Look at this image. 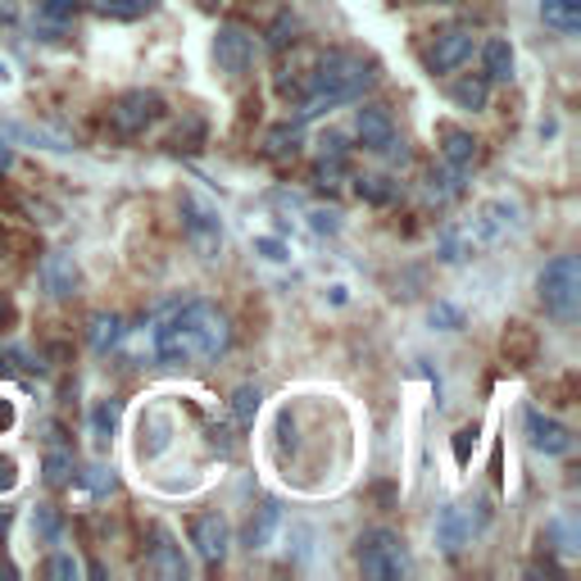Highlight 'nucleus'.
<instances>
[{
  "mask_svg": "<svg viewBox=\"0 0 581 581\" xmlns=\"http://www.w3.org/2000/svg\"><path fill=\"white\" fill-rule=\"evenodd\" d=\"M355 564L372 581H400L409 572V550H404V536L391 532V527H368L355 541Z\"/></svg>",
  "mask_w": 581,
  "mask_h": 581,
  "instance_id": "obj_4",
  "label": "nucleus"
},
{
  "mask_svg": "<svg viewBox=\"0 0 581 581\" xmlns=\"http://www.w3.org/2000/svg\"><path fill=\"white\" fill-rule=\"evenodd\" d=\"M0 260H5V245H0Z\"/></svg>",
  "mask_w": 581,
  "mask_h": 581,
  "instance_id": "obj_47",
  "label": "nucleus"
},
{
  "mask_svg": "<svg viewBox=\"0 0 581 581\" xmlns=\"http://www.w3.org/2000/svg\"><path fill=\"white\" fill-rule=\"evenodd\" d=\"M87 341H91L96 355H110V350L123 341V318H118V314H91Z\"/></svg>",
  "mask_w": 581,
  "mask_h": 581,
  "instance_id": "obj_22",
  "label": "nucleus"
},
{
  "mask_svg": "<svg viewBox=\"0 0 581 581\" xmlns=\"http://www.w3.org/2000/svg\"><path fill=\"white\" fill-rule=\"evenodd\" d=\"M18 18V5L14 0H0V23H14Z\"/></svg>",
  "mask_w": 581,
  "mask_h": 581,
  "instance_id": "obj_41",
  "label": "nucleus"
},
{
  "mask_svg": "<svg viewBox=\"0 0 581 581\" xmlns=\"http://www.w3.org/2000/svg\"><path fill=\"white\" fill-rule=\"evenodd\" d=\"M541 18H545V28L554 33H581V0H541Z\"/></svg>",
  "mask_w": 581,
  "mask_h": 581,
  "instance_id": "obj_18",
  "label": "nucleus"
},
{
  "mask_svg": "<svg viewBox=\"0 0 581 581\" xmlns=\"http://www.w3.org/2000/svg\"><path fill=\"white\" fill-rule=\"evenodd\" d=\"M450 100H454L459 110L482 114V110L491 105V83L482 78V73H477V78H464V83H454V87H450Z\"/></svg>",
  "mask_w": 581,
  "mask_h": 581,
  "instance_id": "obj_23",
  "label": "nucleus"
},
{
  "mask_svg": "<svg viewBox=\"0 0 581 581\" xmlns=\"http://www.w3.org/2000/svg\"><path fill=\"white\" fill-rule=\"evenodd\" d=\"M83 0H37V18L46 23H68L73 14H78Z\"/></svg>",
  "mask_w": 581,
  "mask_h": 581,
  "instance_id": "obj_31",
  "label": "nucleus"
},
{
  "mask_svg": "<svg viewBox=\"0 0 581 581\" xmlns=\"http://www.w3.org/2000/svg\"><path fill=\"white\" fill-rule=\"evenodd\" d=\"M464 178L468 173H459V168H432L427 173V200L432 205H445V200H454V195H464Z\"/></svg>",
  "mask_w": 581,
  "mask_h": 581,
  "instance_id": "obj_21",
  "label": "nucleus"
},
{
  "mask_svg": "<svg viewBox=\"0 0 581 581\" xmlns=\"http://www.w3.org/2000/svg\"><path fill=\"white\" fill-rule=\"evenodd\" d=\"M355 132L364 141V150H372V155H387V160H409V150H404L400 132H395V118L387 105H377V100H364V105L355 110Z\"/></svg>",
  "mask_w": 581,
  "mask_h": 581,
  "instance_id": "obj_5",
  "label": "nucleus"
},
{
  "mask_svg": "<svg viewBox=\"0 0 581 581\" xmlns=\"http://www.w3.org/2000/svg\"><path fill=\"white\" fill-rule=\"evenodd\" d=\"M372 87H377V64L364 60L359 50H323L318 64L305 73V87H300L295 123H310L337 105L364 100V91Z\"/></svg>",
  "mask_w": 581,
  "mask_h": 581,
  "instance_id": "obj_2",
  "label": "nucleus"
},
{
  "mask_svg": "<svg viewBox=\"0 0 581 581\" xmlns=\"http://www.w3.org/2000/svg\"><path fill=\"white\" fill-rule=\"evenodd\" d=\"M200 5H205V10H218V5H223V0H200Z\"/></svg>",
  "mask_w": 581,
  "mask_h": 581,
  "instance_id": "obj_45",
  "label": "nucleus"
},
{
  "mask_svg": "<svg viewBox=\"0 0 581 581\" xmlns=\"http://www.w3.org/2000/svg\"><path fill=\"white\" fill-rule=\"evenodd\" d=\"M468 55H472V28L468 23H445V28H437L432 41H427L422 64H427V73H454Z\"/></svg>",
  "mask_w": 581,
  "mask_h": 581,
  "instance_id": "obj_9",
  "label": "nucleus"
},
{
  "mask_svg": "<svg viewBox=\"0 0 581 581\" xmlns=\"http://www.w3.org/2000/svg\"><path fill=\"white\" fill-rule=\"evenodd\" d=\"M514 68H518V55H514V46L509 37H491L482 46V78L495 87V83H514Z\"/></svg>",
  "mask_w": 581,
  "mask_h": 581,
  "instance_id": "obj_16",
  "label": "nucleus"
},
{
  "mask_svg": "<svg viewBox=\"0 0 581 581\" xmlns=\"http://www.w3.org/2000/svg\"><path fill=\"white\" fill-rule=\"evenodd\" d=\"M300 128H305V123H277V128L264 137V155L268 160H277V164H282V160H295V150H300Z\"/></svg>",
  "mask_w": 581,
  "mask_h": 581,
  "instance_id": "obj_19",
  "label": "nucleus"
},
{
  "mask_svg": "<svg viewBox=\"0 0 581 581\" xmlns=\"http://www.w3.org/2000/svg\"><path fill=\"white\" fill-rule=\"evenodd\" d=\"M255 55H260V41L245 23H223L214 33V60L227 78H245V73L255 68Z\"/></svg>",
  "mask_w": 581,
  "mask_h": 581,
  "instance_id": "obj_8",
  "label": "nucleus"
},
{
  "mask_svg": "<svg viewBox=\"0 0 581 581\" xmlns=\"http://www.w3.org/2000/svg\"><path fill=\"white\" fill-rule=\"evenodd\" d=\"M178 210H182V227H187L191 245H195L205 260H214L218 245H223V218H218V210L210 205V200H200L195 191H182V195H178Z\"/></svg>",
  "mask_w": 581,
  "mask_h": 581,
  "instance_id": "obj_7",
  "label": "nucleus"
},
{
  "mask_svg": "<svg viewBox=\"0 0 581 581\" xmlns=\"http://www.w3.org/2000/svg\"><path fill=\"white\" fill-rule=\"evenodd\" d=\"M232 345V323L210 300H191L178 305L155 327V359L164 368H191V364H214Z\"/></svg>",
  "mask_w": 581,
  "mask_h": 581,
  "instance_id": "obj_1",
  "label": "nucleus"
},
{
  "mask_svg": "<svg viewBox=\"0 0 581 581\" xmlns=\"http://www.w3.org/2000/svg\"><path fill=\"white\" fill-rule=\"evenodd\" d=\"M295 33H300V23H295L291 14H282V18H277L273 28H268V46H273V50H282L287 41H295Z\"/></svg>",
  "mask_w": 581,
  "mask_h": 581,
  "instance_id": "obj_34",
  "label": "nucleus"
},
{
  "mask_svg": "<svg viewBox=\"0 0 581 581\" xmlns=\"http://www.w3.org/2000/svg\"><path fill=\"white\" fill-rule=\"evenodd\" d=\"M114 422H118V400H100L91 409V437H96V450H110L114 441Z\"/></svg>",
  "mask_w": 581,
  "mask_h": 581,
  "instance_id": "obj_25",
  "label": "nucleus"
},
{
  "mask_svg": "<svg viewBox=\"0 0 581 581\" xmlns=\"http://www.w3.org/2000/svg\"><path fill=\"white\" fill-rule=\"evenodd\" d=\"M437 146H441V160L450 168L468 173L477 164V137L468 128H459V123H437Z\"/></svg>",
  "mask_w": 581,
  "mask_h": 581,
  "instance_id": "obj_14",
  "label": "nucleus"
},
{
  "mask_svg": "<svg viewBox=\"0 0 581 581\" xmlns=\"http://www.w3.org/2000/svg\"><path fill=\"white\" fill-rule=\"evenodd\" d=\"M10 522H14V514L0 509V545H5V536H10Z\"/></svg>",
  "mask_w": 581,
  "mask_h": 581,
  "instance_id": "obj_42",
  "label": "nucleus"
},
{
  "mask_svg": "<svg viewBox=\"0 0 581 581\" xmlns=\"http://www.w3.org/2000/svg\"><path fill=\"white\" fill-rule=\"evenodd\" d=\"M164 118V96L160 91H123L114 105H110V128L118 137H141L146 128H155V123Z\"/></svg>",
  "mask_w": 581,
  "mask_h": 581,
  "instance_id": "obj_6",
  "label": "nucleus"
},
{
  "mask_svg": "<svg viewBox=\"0 0 581 581\" xmlns=\"http://www.w3.org/2000/svg\"><path fill=\"white\" fill-rule=\"evenodd\" d=\"M33 532H37L41 541H50V545L60 541L64 522H60V509H55V504H37V514H33Z\"/></svg>",
  "mask_w": 581,
  "mask_h": 581,
  "instance_id": "obj_29",
  "label": "nucleus"
},
{
  "mask_svg": "<svg viewBox=\"0 0 581 581\" xmlns=\"http://www.w3.org/2000/svg\"><path fill=\"white\" fill-rule=\"evenodd\" d=\"M277 522H282V504L264 500L260 509H255V518L245 522V550H268L273 536H277Z\"/></svg>",
  "mask_w": 581,
  "mask_h": 581,
  "instance_id": "obj_17",
  "label": "nucleus"
},
{
  "mask_svg": "<svg viewBox=\"0 0 581 581\" xmlns=\"http://www.w3.org/2000/svg\"><path fill=\"white\" fill-rule=\"evenodd\" d=\"M5 132H10V137H18V141H37V146H46V150H73L68 141L50 137V132H37V128H23V123H5Z\"/></svg>",
  "mask_w": 581,
  "mask_h": 581,
  "instance_id": "obj_33",
  "label": "nucleus"
},
{
  "mask_svg": "<svg viewBox=\"0 0 581 581\" xmlns=\"http://www.w3.org/2000/svg\"><path fill=\"white\" fill-rule=\"evenodd\" d=\"M472 441H477V432H472V427H464V432H454V459H459V464H468Z\"/></svg>",
  "mask_w": 581,
  "mask_h": 581,
  "instance_id": "obj_38",
  "label": "nucleus"
},
{
  "mask_svg": "<svg viewBox=\"0 0 581 581\" xmlns=\"http://www.w3.org/2000/svg\"><path fill=\"white\" fill-rule=\"evenodd\" d=\"M427 318H432V327H441V332H459V327H464V310L450 305V300H437Z\"/></svg>",
  "mask_w": 581,
  "mask_h": 581,
  "instance_id": "obj_32",
  "label": "nucleus"
},
{
  "mask_svg": "<svg viewBox=\"0 0 581 581\" xmlns=\"http://www.w3.org/2000/svg\"><path fill=\"white\" fill-rule=\"evenodd\" d=\"M5 78H10V68H5V64H0V83H5Z\"/></svg>",
  "mask_w": 581,
  "mask_h": 581,
  "instance_id": "obj_46",
  "label": "nucleus"
},
{
  "mask_svg": "<svg viewBox=\"0 0 581 581\" xmlns=\"http://www.w3.org/2000/svg\"><path fill=\"white\" fill-rule=\"evenodd\" d=\"M359 187V200H368V205H391L395 200V182L391 178H382V173H368V178H355Z\"/></svg>",
  "mask_w": 581,
  "mask_h": 581,
  "instance_id": "obj_28",
  "label": "nucleus"
},
{
  "mask_svg": "<svg viewBox=\"0 0 581 581\" xmlns=\"http://www.w3.org/2000/svg\"><path fill=\"white\" fill-rule=\"evenodd\" d=\"M318 155H323V160H345V155H350L345 132H323V137H318Z\"/></svg>",
  "mask_w": 581,
  "mask_h": 581,
  "instance_id": "obj_35",
  "label": "nucleus"
},
{
  "mask_svg": "<svg viewBox=\"0 0 581 581\" xmlns=\"http://www.w3.org/2000/svg\"><path fill=\"white\" fill-rule=\"evenodd\" d=\"M87 5L105 18H141V14L155 10L160 0H87Z\"/></svg>",
  "mask_w": 581,
  "mask_h": 581,
  "instance_id": "obj_26",
  "label": "nucleus"
},
{
  "mask_svg": "<svg viewBox=\"0 0 581 581\" xmlns=\"http://www.w3.org/2000/svg\"><path fill=\"white\" fill-rule=\"evenodd\" d=\"M0 427H14V409H10V404H0Z\"/></svg>",
  "mask_w": 581,
  "mask_h": 581,
  "instance_id": "obj_43",
  "label": "nucleus"
},
{
  "mask_svg": "<svg viewBox=\"0 0 581 581\" xmlns=\"http://www.w3.org/2000/svg\"><path fill=\"white\" fill-rule=\"evenodd\" d=\"M37 277H41V291L50 300H68L73 291H78V264H73L68 250H50V255L41 260V268H37Z\"/></svg>",
  "mask_w": 581,
  "mask_h": 581,
  "instance_id": "obj_13",
  "label": "nucleus"
},
{
  "mask_svg": "<svg viewBox=\"0 0 581 581\" xmlns=\"http://www.w3.org/2000/svg\"><path fill=\"white\" fill-rule=\"evenodd\" d=\"M0 577H18V568H14L10 559H0Z\"/></svg>",
  "mask_w": 581,
  "mask_h": 581,
  "instance_id": "obj_44",
  "label": "nucleus"
},
{
  "mask_svg": "<svg viewBox=\"0 0 581 581\" xmlns=\"http://www.w3.org/2000/svg\"><path fill=\"white\" fill-rule=\"evenodd\" d=\"M522 427H527V441H532V450L545 454V459H564V454H572V445H577V437L568 432V427L559 418L541 414L536 404L522 414Z\"/></svg>",
  "mask_w": 581,
  "mask_h": 581,
  "instance_id": "obj_10",
  "label": "nucleus"
},
{
  "mask_svg": "<svg viewBox=\"0 0 581 581\" xmlns=\"http://www.w3.org/2000/svg\"><path fill=\"white\" fill-rule=\"evenodd\" d=\"M41 477L46 487H68L78 477V464H73V450H50L46 464H41Z\"/></svg>",
  "mask_w": 581,
  "mask_h": 581,
  "instance_id": "obj_24",
  "label": "nucleus"
},
{
  "mask_svg": "<svg viewBox=\"0 0 581 581\" xmlns=\"http://www.w3.org/2000/svg\"><path fill=\"white\" fill-rule=\"evenodd\" d=\"M146 564L150 572H160L164 581H187V559H182V545L173 541V532L164 522H150V550H146Z\"/></svg>",
  "mask_w": 581,
  "mask_h": 581,
  "instance_id": "obj_11",
  "label": "nucleus"
},
{
  "mask_svg": "<svg viewBox=\"0 0 581 581\" xmlns=\"http://www.w3.org/2000/svg\"><path fill=\"white\" fill-rule=\"evenodd\" d=\"M255 250H260L264 260H273V264H282V260H287V245H282V241H273V237H260Z\"/></svg>",
  "mask_w": 581,
  "mask_h": 581,
  "instance_id": "obj_37",
  "label": "nucleus"
},
{
  "mask_svg": "<svg viewBox=\"0 0 581 581\" xmlns=\"http://www.w3.org/2000/svg\"><path fill=\"white\" fill-rule=\"evenodd\" d=\"M541 305L554 323H577L581 314V260L577 255H554L536 277Z\"/></svg>",
  "mask_w": 581,
  "mask_h": 581,
  "instance_id": "obj_3",
  "label": "nucleus"
},
{
  "mask_svg": "<svg viewBox=\"0 0 581 581\" xmlns=\"http://www.w3.org/2000/svg\"><path fill=\"white\" fill-rule=\"evenodd\" d=\"M468 541H472L468 509H464V504H445L441 518H437V545H441L445 554H459Z\"/></svg>",
  "mask_w": 581,
  "mask_h": 581,
  "instance_id": "obj_15",
  "label": "nucleus"
},
{
  "mask_svg": "<svg viewBox=\"0 0 581 581\" xmlns=\"http://www.w3.org/2000/svg\"><path fill=\"white\" fill-rule=\"evenodd\" d=\"M191 545L205 564H223L227 559V545H232V532H227V518L223 514H200L191 518Z\"/></svg>",
  "mask_w": 581,
  "mask_h": 581,
  "instance_id": "obj_12",
  "label": "nucleus"
},
{
  "mask_svg": "<svg viewBox=\"0 0 581 581\" xmlns=\"http://www.w3.org/2000/svg\"><path fill=\"white\" fill-rule=\"evenodd\" d=\"M310 227H314L318 237H337L341 232V214L337 210H314L310 214Z\"/></svg>",
  "mask_w": 581,
  "mask_h": 581,
  "instance_id": "obj_36",
  "label": "nucleus"
},
{
  "mask_svg": "<svg viewBox=\"0 0 581 581\" xmlns=\"http://www.w3.org/2000/svg\"><path fill=\"white\" fill-rule=\"evenodd\" d=\"M504 355H509V364L527 368L536 359V332L527 323H509V332H504Z\"/></svg>",
  "mask_w": 581,
  "mask_h": 581,
  "instance_id": "obj_20",
  "label": "nucleus"
},
{
  "mask_svg": "<svg viewBox=\"0 0 581 581\" xmlns=\"http://www.w3.org/2000/svg\"><path fill=\"white\" fill-rule=\"evenodd\" d=\"M46 577L50 581H78L83 577V564L73 559V554H50V559H46Z\"/></svg>",
  "mask_w": 581,
  "mask_h": 581,
  "instance_id": "obj_30",
  "label": "nucleus"
},
{
  "mask_svg": "<svg viewBox=\"0 0 581 581\" xmlns=\"http://www.w3.org/2000/svg\"><path fill=\"white\" fill-rule=\"evenodd\" d=\"M10 318H14V305H10V295L0 291V332H5V327H10Z\"/></svg>",
  "mask_w": 581,
  "mask_h": 581,
  "instance_id": "obj_40",
  "label": "nucleus"
},
{
  "mask_svg": "<svg viewBox=\"0 0 581 581\" xmlns=\"http://www.w3.org/2000/svg\"><path fill=\"white\" fill-rule=\"evenodd\" d=\"M14 487H18V464L0 459V491H14Z\"/></svg>",
  "mask_w": 581,
  "mask_h": 581,
  "instance_id": "obj_39",
  "label": "nucleus"
},
{
  "mask_svg": "<svg viewBox=\"0 0 581 581\" xmlns=\"http://www.w3.org/2000/svg\"><path fill=\"white\" fill-rule=\"evenodd\" d=\"M260 404H264V391L260 387H237L232 391V418L241 422V427H255V418H260Z\"/></svg>",
  "mask_w": 581,
  "mask_h": 581,
  "instance_id": "obj_27",
  "label": "nucleus"
}]
</instances>
